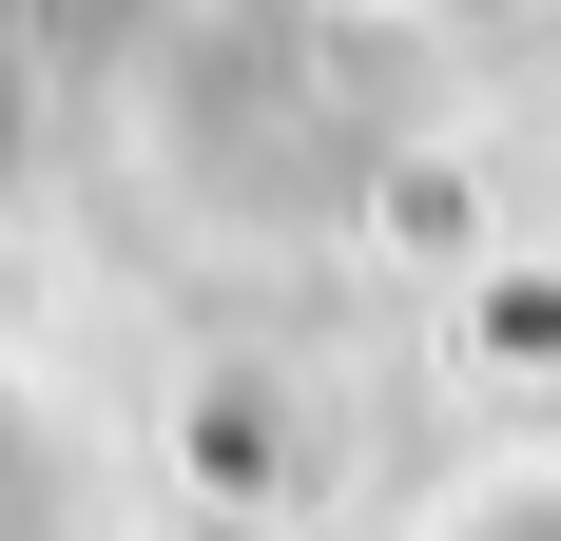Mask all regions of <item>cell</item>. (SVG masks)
Instances as JSON below:
<instances>
[{
  "label": "cell",
  "mask_w": 561,
  "mask_h": 541,
  "mask_svg": "<svg viewBox=\"0 0 561 541\" xmlns=\"http://www.w3.org/2000/svg\"><path fill=\"white\" fill-rule=\"evenodd\" d=\"M446 541H561V464H523V484H484V503H465Z\"/></svg>",
  "instance_id": "1"
}]
</instances>
